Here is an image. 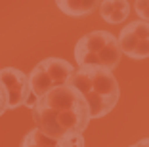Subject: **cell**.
Segmentation results:
<instances>
[{"mask_svg":"<svg viewBox=\"0 0 149 147\" xmlns=\"http://www.w3.org/2000/svg\"><path fill=\"white\" fill-rule=\"evenodd\" d=\"M134 10L140 15L141 21H149V0H136L134 2Z\"/></svg>","mask_w":149,"mask_h":147,"instance_id":"obj_9","label":"cell"},{"mask_svg":"<svg viewBox=\"0 0 149 147\" xmlns=\"http://www.w3.org/2000/svg\"><path fill=\"white\" fill-rule=\"evenodd\" d=\"M21 147H86L84 136H74L69 139H56L50 138L38 128H33L31 132H27V136L23 138Z\"/></svg>","mask_w":149,"mask_h":147,"instance_id":"obj_6","label":"cell"},{"mask_svg":"<svg viewBox=\"0 0 149 147\" xmlns=\"http://www.w3.org/2000/svg\"><path fill=\"white\" fill-rule=\"evenodd\" d=\"M100 15L107 23H123L130 15V2L128 0H101L100 2Z\"/></svg>","mask_w":149,"mask_h":147,"instance_id":"obj_7","label":"cell"},{"mask_svg":"<svg viewBox=\"0 0 149 147\" xmlns=\"http://www.w3.org/2000/svg\"><path fill=\"white\" fill-rule=\"evenodd\" d=\"M69 84L82 94V98L90 107L92 118H101L109 115L120 98L118 82L113 71L96 67V65L74 69V75L71 77Z\"/></svg>","mask_w":149,"mask_h":147,"instance_id":"obj_2","label":"cell"},{"mask_svg":"<svg viewBox=\"0 0 149 147\" xmlns=\"http://www.w3.org/2000/svg\"><path fill=\"white\" fill-rule=\"evenodd\" d=\"M113 42H117V36L109 31H92L84 35L82 38H79L77 46H74V59L79 67H86L92 65L94 57L100 56L107 46H111Z\"/></svg>","mask_w":149,"mask_h":147,"instance_id":"obj_4","label":"cell"},{"mask_svg":"<svg viewBox=\"0 0 149 147\" xmlns=\"http://www.w3.org/2000/svg\"><path fill=\"white\" fill-rule=\"evenodd\" d=\"M31 111L36 128L56 139L80 136L92 121L86 100L71 84L57 86L44 94Z\"/></svg>","mask_w":149,"mask_h":147,"instance_id":"obj_1","label":"cell"},{"mask_svg":"<svg viewBox=\"0 0 149 147\" xmlns=\"http://www.w3.org/2000/svg\"><path fill=\"white\" fill-rule=\"evenodd\" d=\"M130 147H149V138H143V139H140V141L132 143Z\"/></svg>","mask_w":149,"mask_h":147,"instance_id":"obj_11","label":"cell"},{"mask_svg":"<svg viewBox=\"0 0 149 147\" xmlns=\"http://www.w3.org/2000/svg\"><path fill=\"white\" fill-rule=\"evenodd\" d=\"M8 111V94H6V88L0 80V117Z\"/></svg>","mask_w":149,"mask_h":147,"instance_id":"obj_10","label":"cell"},{"mask_svg":"<svg viewBox=\"0 0 149 147\" xmlns=\"http://www.w3.org/2000/svg\"><path fill=\"white\" fill-rule=\"evenodd\" d=\"M73 75H74V67L67 59L46 57L31 71V75H27L31 94L38 100V98H42L44 94H48L54 88L69 84Z\"/></svg>","mask_w":149,"mask_h":147,"instance_id":"obj_3","label":"cell"},{"mask_svg":"<svg viewBox=\"0 0 149 147\" xmlns=\"http://www.w3.org/2000/svg\"><path fill=\"white\" fill-rule=\"evenodd\" d=\"M101 0H56V6L61 10L65 15L71 17H84L90 15L100 8Z\"/></svg>","mask_w":149,"mask_h":147,"instance_id":"obj_8","label":"cell"},{"mask_svg":"<svg viewBox=\"0 0 149 147\" xmlns=\"http://www.w3.org/2000/svg\"><path fill=\"white\" fill-rule=\"evenodd\" d=\"M0 80L8 94V109H17L27 103L31 88H29V77L15 67H4L0 69Z\"/></svg>","mask_w":149,"mask_h":147,"instance_id":"obj_5","label":"cell"}]
</instances>
